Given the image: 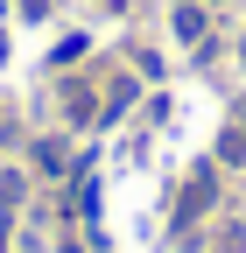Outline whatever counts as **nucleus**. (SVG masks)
Segmentation results:
<instances>
[{
    "label": "nucleus",
    "instance_id": "nucleus-1",
    "mask_svg": "<svg viewBox=\"0 0 246 253\" xmlns=\"http://www.w3.org/2000/svg\"><path fill=\"white\" fill-rule=\"evenodd\" d=\"M204 204H211V169H204V176H190V190H183V211H176V218H197Z\"/></svg>",
    "mask_w": 246,
    "mask_h": 253
},
{
    "label": "nucleus",
    "instance_id": "nucleus-2",
    "mask_svg": "<svg viewBox=\"0 0 246 253\" xmlns=\"http://www.w3.org/2000/svg\"><path fill=\"white\" fill-rule=\"evenodd\" d=\"M176 36L197 42V36H204V14H197V7H176Z\"/></svg>",
    "mask_w": 246,
    "mask_h": 253
},
{
    "label": "nucleus",
    "instance_id": "nucleus-3",
    "mask_svg": "<svg viewBox=\"0 0 246 253\" xmlns=\"http://www.w3.org/2000/svg\"><path fill=\"white\" fill-rule=\"evenodd\" d=\"M218 155H225V162H246V134H225V141H218Z\"/></svg>",
    "mask_w": 246,
    "mask_h": 253
},
{
    "label": "nucleus",
    "instance_id": "nucleus-4",
    "mask_svg": "<svg viewBox=\"0 0 246 253\" xmlns=\"http://www.w3.org/2000/svg\"><path fill=\"white\" fill-rule=\"evenodd\" d=\"M218 253H246V232H225V239H218Z\"/></svg>",
    "mask_w": 246,
    "mask_h": 253
},
{
    "label": "nucleus",
    "instance_id": "nucleus-5",
    "mask_svg": "<svg viewBox=\"0 0 246 253\" xmlns=\"http://www.w3.org/2000/svg\"><path fill=\"white\" fill-rule=\"evenodd\" d=\"M239 56H246V42H239Z\"/></svg>",
    "mask_w": 246,
    "mask_h": 253
}]
</instances>
